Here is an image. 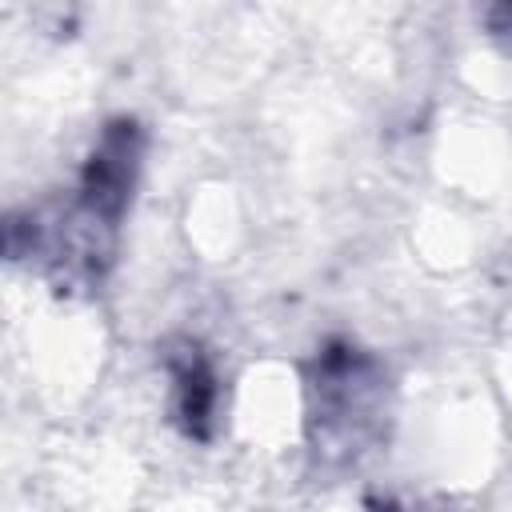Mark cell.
I'll list each match as a JSON object with an SVG mask.
<instances>
[{
  "instance_id": "6da1fadb",
  "label": "cell",
  "mask_w": 512,
  "mask_h": 512,
  "mask_svg": "<svg viewBox=\"0 0 512 512\" xmlns=\"http://www.w3.org/2000/svg\"><path fill=\"white\" fill-rule=\"evenodd\" d=\"M144 148V128L132 116L108 120L80 164L68 204L56 216L44 220L32 208L8 216V256H40L60 284L100 288L116 264L120 224L140 184Z\"/></svg>"
},
{
  "instance_id": "7a4b0ae2",
  "label": "cell",
  "mask_w": 512,
  "mask_h": 512,
  "mask_svg": "<svg viewBox=\"0 0 512 512\" xmlns=\"http://www.w3.org/2000/svg\"><path fill=\"white\" fill-rule=\"evenodd\" d=\"M392 388L380 356L348 336H332L304 368V428L308 448L328 468L368 456L388 428Z\"/></svg>"
},
{
  "instance_id": "277c9868",
  "label": "cell",
  "mask_w": 512,
  "mask_h": 512,
  "mask_svg": "<svg viewBox=\"0 0 512 512\" xmlns=\"http://www.w3.org/2000/svg\"><path fill=\"white\" fill-rule=\"evenodd\" d=\"M488 28L512 40V0H488Z\"/></svg>"
},
{
  "instance_id": "3957f363",
  "label": "cell",
  "mask_w": 512,
  "mask_h": 512,
  "mask_svg": "<svg viewBox=\"0 0 512 512\" xmlns=\"http://www.w3.org/2000/svg\"><path fill=\"white\" fill-rule=\"evenodd\" d=\"M160 364L168 372V396H172V420L176 428L196 440L208 444L216 436L220 424V368L216 360L204 352L200 340L192 336H172L160 352Z\"/></svg>"
}]
</instances>
